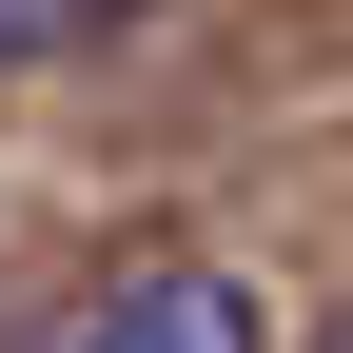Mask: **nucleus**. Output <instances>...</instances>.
<instances>
[{
    "mask_svg": "<svg viewBox=\"0 0 353 353\" xmlns=\"http://www.w3.org/2000/svg\"><path fill=\"white\" fill-rule=\"evenodd\" d=\"M59 353H255V294H236V275H196V255H157V275H118Z\"/></svg>",
    "mask_w": 353,
    "mask_h": 353,
    "instance_id": "f257e3e1",
    "label": "nucleus"
},
{
    "mask_svg": "<svg viewBox=\"0 0 353 353\" xmlns=\"http://www.w3.org/2000/svg\"><path fill=\"white\" fill-rule=\"evenodd\" d=\"M79 39H118V0H0V79H39V59H79Z\"/></svg>",
    "mask_w": 353,
    "mask_h": 353,
    "instance_id": "f03ea898",
    "label": "nucleus"
}]
</instances>
